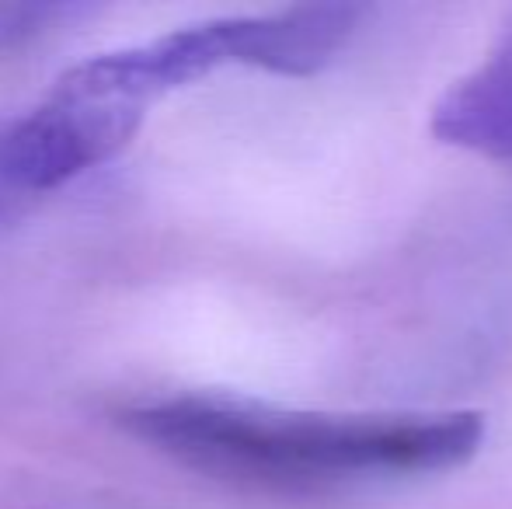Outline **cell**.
Returning <instances> with one entry per match:
<instances>
[{
    "mask_svg": "<svg viewBox=\"0 0 512 509\" xmlns=\"http://www.w3.org/2000/svg\"><path fill=\"white\" fill-rule=\"evenodd\" d=\"M363 7L304 4L276 14H237L230 25V53L241 67L283 77H310L324 70L352 42Z\"/></svg>",
    "mask_w": 512,
    "mask_h": 509,
    "instance_id": "3957f363",
    "label": "cell"
},
{
    "mask_svg": "<svg viewBox=\"0 0 512 509\" xmlns=\"http://www.w3.org/2000/svg\"><path fill=\"white\" fill-rule=\"evenodd\" d=\"M129 429L185 468L269 492H328L366 478L429 475L464 464L485 440L471 412L432 419L317 415L182 394L140 405Z\"/></svg>",
    "mask_w": 512,
    "mask_h": 509,
    "instance_id": "6da1fadb",
    "label": "cell"
},
{
    "mask_svg": "<svg viewBox=\"0 0 512 509\" xmlns=\"http://www.w3.org/2000/svg\"><path fill=\"white\" fill-rule=\"evenodd\" d=\"M67 4H0V53L28 46L39 35L53 32L56 21L70 18Z\"/></svg>",
    "mask_w": 512,
    "mask_h": 509,
    "instance_id": "5b68a950",
    "label": "cell"
},
{
    "mask_svg": "<svg viewBox=\"0 0 512 509\" xmlns=\"http://www.w3.org/2000/svg\"><path fill=\"white\" fill-rule=\"evenodd\" d=\"M443 143L512 164V21L474 74L453 84L432 112Z\"/></svg>",
    "mask_w": 512,
    "mask_h": 509,
    "instance_id": "277c9868",
    "label": "cell"
},
{
    "mask_svg": "<svg viewBox=\"0 0 512 509\" xmlns=\"http://www.w3.org/2000/svg\"><path fill=\"white\" fill-rule=\"evenodd\" d=\"M168 91L154 39L70 67L39 109L0 133V192L39 196L112 161Z\"/></svg>",
    "mask_w": 512,
    "mask_h": 509,
    "instance_id": "7a4b0ae2",
    "label": "cell"
}]
</instances>
